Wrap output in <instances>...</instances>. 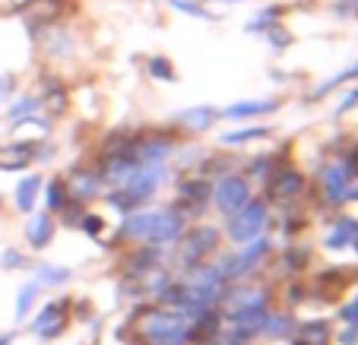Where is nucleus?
<instances>
[{
	"label": "nucleus",
	"instance_id": "obj_1",
	"mask_svg": "<svg viewBox=\"0 0 358 345\" xmlns=\"http://www.w3.org/2000/svg\"><path fill=\"white\" fill-rule=\"evenodd\" d=\"M358 181V159L355 156H343V159H333L320 168L317 184H320V193L330 206H343L349 203V193H352V184Z\"/></svg>",
	"mask_w": 358,
	"mask_h": 345
},
{
	"label": "nucleus",
	"instance_id": "obj_2",
	"mask_svg": "<svg viewBox=\"0 0 358 345\" xmlns=\"http://www.w3.org/2000/svg\"><path fill=\"white\" fill-rule=\"evenodd\" d=\"M266 225H270V206L264 200H248L235 216H229V237L244 247V244L264 237Z\"/></svg>",
	"mask_w": 358,
	"mask_h": 345
},
{
	"label": "nucleus",
	"instance_id": "obj_3",
	"mask_svg": "<svg viewBox=\"0 0 358 345\" xmlns=\"http://www.w3.org/2000/svg\"><path fill=\"white\" fill-rule=\"evenodd\" d=\"M248 200H254V196H250L248 177H241V175H222V177H216V181H213L210 203L216 206V210L222 212L225 219L235 216V212L241 210Z\"/></svg>",
	"mask_w": 358,
	"mask_h": 345
},
{
	"label": "nucleus",
	"instance_id": "obj_4",
	"mask_svg": "<svg viewBox=\"0 0 358 345\" xmlns=\"http://www.w3.org/2000/svg\"><path fill=\"white\" fill-rule=\"evenodd\" d=\"M143 336L149 345H184L187 342V323L184 314H162L152 311L143 323Z\"/></svg>",
	"mask_w": 358,
	"mask_h": 345
},
{
	"label": "nucleus",
	"instance_id": "obj_5",
	"mask_svg": "<svg viewBox=\"0 0 358 345\" xmlns=\"http://www.w3.org/2000/svg\"><path fill=\"white\" fill-rule=\"evenodd\" d=\"M270 254V241L266 237H257V241H250L241 247V254L235 257H222L219 260V270H222V279L225 282H238V279L250 276V272L260 266V260Z\"/></svg>",
	"mask_w": 358,
	"mask_h": 345
},
{
	"label": "nucleus",
	"instance_id": "obj_6",
	"mask_svg": "<svg viewBox=\"0 0 358 345\" xmlns=\"http://www.w3.org/2000/svg\"><path fill=\"white\" fill-rule=\"evenodd\" d=\"M64 187H67L70 200H76V203H92V200H99V196L105 193V177H101L99 168L80 165V168H73L64 177Z\"/></svg>",
	"mask_w": 358,
	"mask_h": 345
},
{
	"label": "nucleus",
	"instance_id": "obj_7",
	"mask_svg": "<svg viewBox=\"0 0 358 345\" xmlns=\"http://www.w3.org/2000/svg\"><path fill=\"white\" fill-rule=\"evenodd\" d=\"M304 187H308L304 175L298 168H292V165H282L279 171H273L266 177V193H270V200H279V203H289V200L301 196Z\"/></svg>",
	"mask_w": 358,
	"mask_h": 345
},
{
	"label": "nucleus",
	"instance_id": "obj_8",
	"mask_svg": "<svg viewBox=\"0 0 358 345\" xmlns=\"http://www.w3.org/2000/svg\"><path fill=\"white\" fill-rule=\"evenodd\" d=\"M184 237V263L187 266H200L203 257H210L219 247V231L210 225H200V228H190Z\"/></svg>",
	"mask_w": 358,
	"mask_h": 345
},
{
	"label": "nucleus",
	"instance_id": "obj_9",
	"mask_svg": "<svg viewBox=\"0 0 358 345\" xmlns=\"http://www.w3.org/2000/svg\"><path fill=\"white\" fill-rule=\"evenodd\" d=\"M55 231L57 222L51 212H29V222H26V244L32 251H45L48 244L55 241Z\"/></svg>",
	"mask_w": 358,
	"mask_h": 345
},
{
	"label": "nucleus",
	"instance_id": "obj_10",
	"mask_svg": "<svg viewBox=\"0 0 358 345\" xmlns=\"http://www.w3.org/2000/svg\"><path fill=\"white\" fill-rule=\"evenodd\" d=\"M64 323H67V304H64V301H55V304H45V311L35 317L32 330L38 339H55V336H61Z\"/></svg>",
	"mask_w": 358,
	"mask_h": 345
},
{
	"label": "nucleus",
	"instance_id": "obj_11",
	"mask_svg": "<svg viewBox=\"0 0 358 345\" xmlns=\"http://www.w3.org/2000/svg\"><path fill=\"white\" fill-rule=\"evenodd\" d=\"M41 187H45V177H41V175H26L20 184H16L13 206L22 212V216L35 212V206H38V196H41Z\"/></svg>",
	"mask_w": 358,
	"mask_h": 345
},
{
	"label": "nucleus",
	"instance_id": "obj_12",
	"mask_svg": "<svg viewBox=\"0 0 358 345\" xmlns=\"http://www.w3.org/2000/svg\"><path fill=\"white\" fill-rule=\"evenodd\" d=\"M279 111V98H257V102H235L225 111H219V117L229 121H248V117H260V115H273Z\"/></svg>",
	"mask_w": 358,
	"mask_h": 345
},
{
	"label": "nucleus",
	"instance_id": "obj_13",
	"mask_svg": "<svg viewBox=\"0 0 358 345\" xmlns=\"http://www.w3.org/2000/svg\"><path fill=\"white\" fill-rule=\"evenodd\" d=\"M152 219H156L152 210L127 212V216H124V225H121V235L130 237V241H149V235H152Z\"/></svg>",
	"mask_w": 358,
	"mask_h": 345
},
{
	"label": "nucleus",
	"instance_id": "obj_14",
	"mask_svg": "<svg viewBox=\"0 0 358 345\" xmlns=\"http://www.w3.org/2000/svg\"><path fill=\"white\" fill-rule=\"evenodd\" d=\"M216 121H219V111L213 105H196V108L181 111V117H178V124L184 130H190V133H203V130H210Z\"/></svg>",
	"mask_w": 358,
	"mask_h": 345
},
{
	"label": "nucleus",
	"instance_id": "obj_15",
	"mask_svg": "<svg viewBox=\"0 0 358 345\" xmlns=\"http://www.w3.org/2000/svg\"><path fill=\"white\" fill-rule=\"evenodd\" d=\"M38 98H41V105H45V108H51L55 115H61V111L67 108V89H64V82L57 80V76H41Z\"/></svg>",
	"mask_w": 358,
	"mask_h": 345
},
{
	"label": "nucleus",
	"instance_id": "obj_16",
	"mask_svg": "<svg viewBox=\"0 0 358 345\" xmlns=\"http://www.w3.org/2000/svg\"><path fill=\"white\" fill-rule=\"evenodd\" d=\"M352 244H358V219L343 216L336 225H333L330 235H327V247L343 251V247H352Z\"/></svg>",
	"mask_w": 358,
	"mask_h": 345
},
{
	"label": "nucleus",
	"instance_id": "obj_17",
	"mask_svg": "<svg viewBox=\"0 0 358 345\" xmlns=\"http://www.w3.org/2000/svg\"><path fill=\"white\" fill-rule=\"evenodd\" d=\"M352 80H358V61L349 64L345 70H339V73H333L330 80H324L317 89H314V92H308V102H324L327 95L336 92L339 86H345V82H352Z\"/></svg>",
	"mask_w": 358,
	"mask_h": 345
},
{
	"label": "nucleus",
	"instance_id": "obj_18",
	"mask_svg": "<svg viewBox=\"0 0 358 345\" xmlns=\"http://www.w3.org/2000/svg\"><path fill=\"white\" fill-rule=\"evenodd\" d=\"M41 193H45V212H51V216H57V212L70 203V193H67V187H64V177H51V181L41 187Z\"/></svg>",
	"mask_w": 358,
	"mask_h": 345
},
{
	"label": "nucleus",
	"instance_id": "obj_19",
	"mask_svg": "<svg viewBox=\"0 0 358 345\" xmlns=\"http://www.w3.org/2000/svg\"><path fill=\"white\" fill-rule=\"evenodd\" d=\"M282 20H285V7H282V3H270V7H264L257 16H254V20L248 22V32H260V35H264L266 29L279 26Z\"/></svg>",
	"mask_w": 358,
	"mask_h": 345
},
{
	"label": "nucleus",
	"instance_id": "obj_20",
	"mask_svg": "<svg viewBox=\"0 0 358 345\" xmlns=\"http://www.w3.org/2000/svg\"><path fill=\"white\" fill-rule=\"evenodd\" d=\"M45 108V105H41V98L38 95H20V98H16L13 105H10L7 108V117H10V124H20V121H26V117H32V115H38V111Z\"/></svg>",
	"mask_w": 358,
	"mask_h": 345
},
{
	"label": "nucleus",
	"instance_id": "obj_21",
	"mask_svg": "<svg viewBox=\"0 0 358 345\" xmlns=\"http://www.w3.org/2000/svg\"><path fill=\"white\" fill-rule=\"evenodd\" d=\"M38 291H41V285L35 282H26L20 288V295H16V320H26L29 317V311H32V304H35V298H38Z\"/></svg>",
	"mask_w": 358,
	"mask_h": 345
},
{
	"label": "nucleus",
	"instance_id": "obj_22",
	"mask_svg": "<svg viewBox=\"0 0 358 345\" xmlns=\"http://www.w3.org/2000/svg\"><path fill=\"white\" fill-rule=\"evenodd\" d=\"M266 136H270V127H244V130H235V133H225L222 142L225 146H244V142L266 140Z\"/></svg>",
	"mask_w": 358,
	"mask_h": 345
},
{
	"label": "nucleus",
	"instance_id": "obj_23",
	"mask_svg": "<svg viewBox=\"0 0 358 345\" xmlns=\"http://www.w3.org/2000/svg\"><path fill=\"white\" fill-rule=\"evenodd\" d=\"M146 70H149V76L159 80V82H175L178 80V70H175V64H171L169 57H149Z\"/></svg>",
	"mask_w": 358,
	"mask_h": 345
},
{
	"label": "nucleus",
	"instance_id": "obj_24",
	"mask_svg": "<svg viewBox=\"0 0 358 345\" xmlns=\"http://www.w3.org/2000/svg\"><path fill=\"white\" fill-rule=\"evenodd\" d=\"M67 279H70V270H64V266L38 263V270H35V282L38 285H64Z\"/></svg>",
	"mask_w": 358,
	"mask_h": 345
},
{
	"label": "nucleus",
	"instance_id": "obj_25",
	"mask_svg": "<svg viewBox=\"0 0 358 345\" xmlns=\"http://www.w3.org/2000/svg\"><path fill=\"white\" fill-rule=\"evenodd\" d=\"M175 10H181L184 16H190V20H206V22H213V20H219L216 13H210V10L203 7V3H196V0H169Z\"/></svg>",
	"mask_w": 358,
	"mask_h": 345
},
{
	"label": "nucleus",
	"instance_id": "obj_26",
	"mask_svg": "<svg viewBox=\"0 0 358 345\" xmlns=\"http://www.w3.org/2000/svg\"><path fill=\"white\" fill-rule=\"evenodd\" d=\"M264 38H266V45L276 47V51H285V47H292V32H285L282 22H279V26H273V29H266Z\"/></svg>",
	"mask_w": 358,
	"mask_h": 345
},
{
	"label": "nucleus",
	"instance_id": "obj_27",
	"mask_svg": "<svg viewBox=\"0 0 358 345\" xmlns=\"http://www.w3.org/2000/svg\"><path fill=\"white\" fill-rule=\"evenodd\" d=\"M22 266H29V257L22 251L7 247V251L0 254V270H22Z\"/></svg>",
	"mask_w": 358,
	"mask_h": 345
},
{
	"label": "nucleus",
	"instance_id": "obj_28",
	"mask_svg": "<svg viewBox=\"0 0 358 345\" xmlns=\"http://www.w3.org/2000/svg\"><path fill=\"white\" fill-rule=\"evenodd\" d=\"M32 0H0V16H22Z\"/></svg>",
	"mask_w": 358,
	"mask_h": 345
},
{
	"label": "nucleus",
	"instance_id": "obj_29",
	"mask_svg": "<svg viewBox=\"0 0 358 345\" xmlns=\"http://www.w3.org/2000/svg\"><path fill=\"white\" fill-rule=\"evenodd\" d=\"M352 108H358V86H355V89H349V92L343 95V102H339L336 115H349Z\"/></svg>",
	"mask_w": 358,
	"mask_h": 345
},
{
	"label": "nucleus",
	"instance_id": "obj_30",
	"mask_svg": "<svg viewBox=\"0 0 358 345\" xmlns=\"http://www.w3.org/2000/svg\"><path fill=\"white\" fill-rule=\"evenodd\" d=\"M355 10H358V0H336L333 3V13L336 16H355Z\"/></svg>",
	"mask_w": 358,
	"mask_h": 345
},
{
	"label": "nucleus",
	"instance_id": "obj_31",
	"mask_svg": "<svg viewBox=\"0 0 358 345\" xmlns=\"http://www.w3.org/2000/svg\"><path fill=\"white\" fill-rule=\"evenodd\" d=\"M13 89H16V80H13V76H10V73H0V98H7Z\"/></svg>",
	"mask_w": 358,
	"mask_h": 345
},
{
	"label": "nucleus",
	"instance_id": "obj_32",
	"mask_svg": "<svg viewBox=\"0 0 358 345\" xmlns=\"http://www.w3.org/2000/svg\"><path fill=\"white\" fill-rule=\"evenodd\" d=\"M345 320H358V301H355V304H352V307H345Z\"/></svg>",
	"mask_w": 358,
	"mask_h": 345
},
{
	"label": "nucleus",
	"instance_id": "obj_33",
	"mask_svg": "<svg viewBox=\"0 0 358 345\" xmlns=\"http://www.w3.org/2000/svg\"><path fill=\"white\" fill-rule=\"evenodd\" d=\"M13 342V332H7V336H0V345H10Z\"/></svg>",
	"mask_w": 358,
	"mask_h": 345
},
{
	"label": "nucleus",
	"instance_id": "obj_34",
	"mask_svg": "<svg viewBox=\"0 0 358 345\" xmlns=\"http://www.w3.org/2000/svg\"><path fill=\"white\" fill-rule=\"evenodd\" d=\"M219 3H244V0H219Z\"/></svg>",
	"mask_w": 358,
	"mask_h": 345
},
{
	"label": "nucleus",
	"instance_id": "obj_35",
	"mask_svg": "<svg viewBox=\"0 0 358 345\" xmlns=\"http://www.w3.org/2000/svg\"><path fill=\"white\" fill-rule=\"evenodd\" d=\"M0 206H3V196H0Z\"/></svg>",
	"mask_w": 358,
	"mask_h": 345
}]
</instances>
